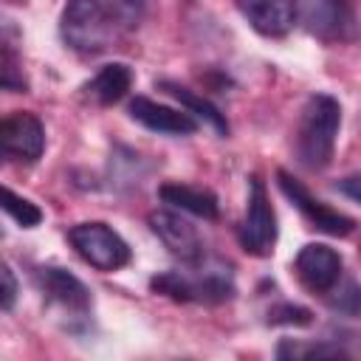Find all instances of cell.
I'll use <instances>...</instances> for the list:
<instances>
[{
	"instance_id": "cell-14",
	"label": "cell",
	"mask_w": 361,
	"mask_h": 361,
	"mask_svg": "<svg viewBox=\"0 0 361 361\" xmlns=\"http://www.w3.org/2000/svg\"><path fill=\"white\" fill-rule=\"evenodd\" d=\"M130 85H133V71L124 62H110L85 85V96L90 102L107 107V104H116L118 99H124Z\"/></svg>"
},
{
	"instance_id": "cell-10",
	"label": "cell",
	"mask_w": 361,
	"mask_h": 361,
	"mask_svg": "<svg viewBox=\"0 0 361 361\" xmlns=\"http://www.w3.org/2000/svg\"><path fill=\"white\" fill-rule=\"evenodd\" d=\"M350 20V6L344 0H296V23L319 39H344Z\"/></svg>"
},
{
	"instance_id": "cell-11",
	"label": "cell",
	"mask_w": 361,
	"mask_h": 361,
	"mask_svg": "<svg viewBox=\"0 0 361 361\" xmlns=\"http://www.w3.org/2000/svg\"><path fill=\"white\" fill-rule=\"evenodd\" d=\"M39 288L45 290V296L51 302H56L62 310H68L73 316H87L93 307L87 285L65 268H56V265L39 268Z\"/></svg>"
},
{
	"instance_id": "cell-22",
	"label": "cell",
	"mask_w": 361,
	"mask_h": 361,
	"mask_svg": "<svg viewBox=\"0 0 361 361\" xmlns=\"http://www.w3.org/2000/svg\"><path fill=\"white\" fill-rule=\"evenodd\" d=\"M17 293H20V288H17V276H14V271L0 259V310L14 307Z\"/></svg>"
},
{
	"instance_id": "cell-16",
	"label": "cell",
	"mask_w": 361,
	"mask_h": 361,
	"mask_svg": "<svg viewBox=\"0 0 361 361\" xmlns=\"http://www.w3.org/2000/svg\"><path fill=\"white\" fill-rule=\"evenodd\" d=\"M164 87H166V93H172L178 102H180V107L197 121V118H203L206 124H212L220 135H226L228 133V121H226V116L209 102V99H203V96H197V93H192L189 87H180V85H175V82H164Z\"/></svg>"
},
{
	"instance_id": "cell-3",
	"label": "cell",
	"mask_w": 361,
	"mask_h": 361,
	"mask_svg": "<svg viewBox=\"0 0 361 361\" xmlns=\"http://www.w3.org/2000/svg\"><path fill=\"white\" fill-rule=\"evenodd\" d=\"M68 240L73 251L96 271H118L130 262V245L107 223H99V220L76 223L68 231Z\"/></svg>"
},
{
	"instance_id": "cell-18",
	"label": "cell",
	"mask_w": 361,
	"mask_h": 361,
	"mask_svg": "<svg viewBox=\"0 0 361 361\" xmlns=\"http://www.w3.org/2000/svg\"><path fill=\"white\" fill-rule=\"evenodd\" d=\"M99 3L107 8V14H110L116 23L130 25V28L141 23L144 8H147V0H99Z\"/></svg>"
},
{
	"instance_id": "cell-2",
	"label": "cell",
	"mask_w": 361,
	"mask_h": 361,
	"mask_svg": "<svg viewBox=\"0 0 361 361\" xmlns=\"http://www.w3.org/2000/svg\"><path fill=\"white\" fill-rule=\"evenodd\" d=\"M59 34L71 51L82 56H96L113 45L116 20L107 14V8L99 0H65L59 17Z\"/></svg>"
},
{
	"instance_id": "cell-5",
	"label": "cell",
	"mask_w": 361,
	"mask_h": 361,
	"mask_svg": "<svg viewBox=\"0 0 361 361\" xmlns=\"http://www.w3.org/2000/svg\"><path fill=\"white\" fill-rule=\"evenodd\" d=\"M276 243V214L268 200L265 183L259 178H251L248 189V206L240 226V245L254 257H268Z\"/></svg>"
},
{
	"instance_id": "cell-13",
	"label": "cell",
	"mask_w": 361,
	"mask_h": 361,
	"mask_svg": "<svg viewBox=\"0 0 361 361\" xmlns=\"http://www.w3.org/2000/svg\"><path fill=\"white\" fill-rule=\"evenodd\" d=\"M130 116L141 127H147L152 133H164V135H189V133L197 130V121L183 107L175 110V107L158 104V102H152L147 96H135L130 102Z\"/></svg>"
},
{
	"instance_id": "cell-19",
	"label": "cell",
	"mask_w": 361,
	"mask_h": 361,
	"mask_svg": "<svg viewBox=\"0 0 361 361\" xmlns=\"http://www.w3.org/2000/svg\"><path fill=\"white\" fill-rule=\"evenodd\" d=\"M276 355L279 358H310V355H316V358H344V350H338V347H333V344H279V350H276Z\"/></svg>"
},
{
	"instance_id": "cell-20",
	"label": "cell",
	"mask_w": 361,
	"mask_h": 361,
	"mask_svg": "<svg viewBox=\"0 0 361 361\" xmlns=\"http://www.w3.org/2000/svg\"><path fill=\"white\" fill-rule=\"evenodd\" d=\"M268 322L271 324H310V310L299 307V305H279L274 310H268Z\"/></svg>"
},
{
	"instance_id": "cell-17",
	"label": "cell",
	"mask_w": 361,
	"mask_h": 361,
	"mask_svg": "<svg viewBox=\"0 0 361 361\" xmlns=\"http://www.w3.org/2000/svg\"><path fill=\"white\" fill-rule=\"evenodd\" d=\"M0 209H3L14 223H20L23 228H34V226L42 223V209H39L37 203H31L28 197L11 192L8 186H0Z\"/></svg>"
},
{
	"instance_id": "cell-1",
	"label": "cell",
	"mask_w": 361,
	"mask_h": 361,
	"mask_svg": "<svg viewBox=\"0 0 361 361\" xmlns=\"http://www.w3.org/2000/svg\"><path fill=\"white\" fill-rule=\"evenodd\" d=\"M338 127H341V104L333 96L319 93L307 99L296 127V155L307 169H324L333 161Z\"/></svg>"
},
{
	"instance_id": "cell-9",
	"label": "cell",
	"mask_w": 361,
	"mask_h": 361,
	"mask_svg": "<svg viewBox=\"0 0 361 361\" xmlns=\"http://www.w3.org/2000/svg\"><path fill=\"white\" fill-rule=\"evenodd\" d=\"M149 228L169 248V254H175L180 262L200 265V259H203V240H200L197 228L186 217H180L178 212H169V209H158V212L149 214Z\"/></svg>"
},
{
	"instance_id": "cell-4",
	"label": "cell",
	"mask_w": 361,
	"mask_h": 361,
	"mask_svg": "<svg viewBox=\"0 0 361 361\" xmlns=\"http://www.w3.org/2000/svg\"><path fill=\"white\" fill-rule=\"evenodd\" d=\"M152 290L175 299V302H226L234 296V282L226 268L197 271L195 276L169 271L152 279Z\"/></svg>"
},
{
	"instance_id": "cell-7",
	"label": "cell",
	"mask_w": 361,
	"mask_h": 361,
	"mask_svg": "<svg viewBox=\"0 0 361 361\" xmlns=\"http://www.w3.org/2000/svg\"><path fill=\"white\" fill-rule=\"evenodd\" d=\"M45 149V127L34 113H11L0 121V158L37 161Z\"/></svg>"
},
{
	"instance_id": "cell-23",
	"label": "cell",
	"mask_w": 361,
	"mask_h": 361,
	"mask_svg": "<svg viewBox=\"0 0 361 361\" xmlns=\"http://www.w3.org/2000/svg\"><path fill=\"white\" fill-rule=\"evenodd\" d=\"M0 240H3V226H0Z\"/></svg>"
},
{
	"instance_id": "cell-21",
	"label": "cell",
	"mask_w": 361,
	"mask_h": 361,
	"mask_svg": "<svg viewBox=\"0 0 361 361\" xmlns=\"http://www.w3.org/2000/svg\"><path fill=\"white\" fill-rule=\"evenodd\" d=\"M0 87H8V90H25V76L20 73L17 62L0 48Z\"/></svg>"
},
{
	"instance_id": "cell-15",
	"label": "cell",
	"mask_w": 361,
	"mask_h": 361,
	"mask_svg": "<svg viewBox=\"0 0 361 361\" xmlns=\"http://www.w3.org/2000/svg\"><path fill=\"white\" fill-rule=\"evenodd\" d=\"M161 200L169 203L172 209H180V212H189L195 217H203V220H214L217 217V197L209 192V189H200V186H189V183H164L158 189Z\"/></svg>"
},
{
	"instance_id": "cell-6",
	"label": "cell",
	"mask_w": 361,
	"mask_h": 361,
	"mask_svg": "<svg viewBox=\"0 0 361 361\" xmlns=\"http://www.w3.org/2000/svg\"><path fill=\"white\" fill-rule=\"evenodd\" d=\"M276 178H279V189L285 192V197L319 228V231H324V234H333V237H347L353 228H355V220L353 217H347V214H341V212H336V209H330L327 203H322L319 197H313L296 178H290L288 172H276Z\"/></svg>"
},
{
	"instance_id": "cell-8",
	"label": "cell",
	"mask_w": 361,
	"mask_h": 361,
	"mask_svg": "<svg viewBox=\"0 0 361 361\" xmlns=\"http://www.w3.org/2000/svg\"><path fill=\"white\" fill-rule=\"evenodd\" d=\"M341 254L324 243H307L293 262L299 282L313 293H330L341 279Z\"/></svg>"
},
{
	"instance_id": "cell-12",
	"label": "cell",
	"mask_w": 361,
	"mask_h": 361,
	"mask_svg": "<svg viewBox=\"0 0 361 361\" xmlns=\"http://www.w3.org/2000/svg\"><path fill=\"white\" fill-rule=\"evenodd\" d=\"M237 8L262 37H285L296 25V0H237Z\"/></svg>"
}]
</instances>
